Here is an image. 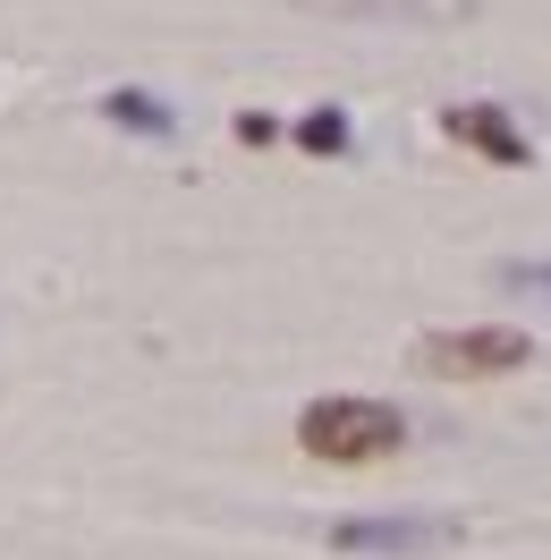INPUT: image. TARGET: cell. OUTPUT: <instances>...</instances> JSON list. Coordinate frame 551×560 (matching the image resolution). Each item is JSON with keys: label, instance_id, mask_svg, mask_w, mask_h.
Masks as SVG:
<instances>
[{"label": "cell", "instance_id": "cell-1", "mask_svg": "<svg viewBox=\"0 0 551 560\" xmlns=\"http://www.w3.org/2000/svg\"><path fill=\"white\" fill-rule=\"evenodd\" d=\"M297 451L323 458V467H374V458L408 451V417L390 399H356V390H331L297 417Z\"/></svg>", "mask_w": 551, "mask_h": 560}, {"label": "cell", "instance_id": "cell-5", "mask_svg": "<svg viewBox=\"0 0 551 560\" xmlns=\"http://www.w3.org/2000/svg\"><path fill=\"white\" fill-rule=\"evenodd\" d=\"M306 18H374V26H467L476 0H289Z\"/></svg>", "mask_w": 551, "mask_h": 560}, {"label": "cell", "instance_id": "cell-2", "mask_svg": "<svg viewBox=\"0 0 551 560\" xmlns=\"http://www.w3.org/2000/svg\"><path fill=\"white\" fill-rule=\"evenodd\" d=\"M535 357V340L517 331V323H467V331H424L415 340V365L433 374V383H501Z\"/></svg>", "mask_w": 551, "mask_h": 560}, {"label": "cell", "instance_id": "cell-3", "mask_svg": "<svg viewBox=\"0 0 551 560\" xmlns=\"http://www.w3.org/2000/svg\"><path fill=\"white\" fill-rule=\"evenodd\" d=\"M467 526L458 518H340L331 526V552H374V560H433L458 552Z\"/></svg>", "mask_w": 551, "mask_h": 560}, {"label": "cell", "instance_id": "cell-4", "mask_svg": "<svg viewBox=\"0 0 551 560\" xmlns=\"http://www.w3.org/2000/svg\"><path fill=\"white\" fill-rule=\"evenodd\" d=\"M442 137L467 144V153H483V162H501V171H526V162H535L526 128H517L509 110H492V103H449L442 110Z\"/></svg>", "mask_w": 551, "mask_h": 560}, {"label": "cell", "instance_id": "cell-7", "mask_svg": "<svg viewBox=\"0 0 551 560\" xmlns=\"http://www.w3.org/2000/svg\"><path fill=\"white\" fill-rule=\"evenodd\" d=\"M289 137L306 144V153H323V162H340L348 144H356V137H348V110H331V103H323V110H306V119H297Z\"/></svg>", "mask_w": 551, "mask_h": 560}, {"label": "cell", "instance_id": "cell-6", "mask_svg": "<svg viewBox=\"0 0 551 560\" xmlns=\"http://www.w3.org/2000/svg\"><path fill=\"white\" fill-rule=\"evenodd\" d=\"M103 119H110V128H128V137H153V144L178 137V110L162 103V94H144V85H110V94H103Z\"/></svg>", "mask_w": 551, "mask_h": 560}, {"label": "cell", "instance_id": "cell-9", "mask_svg": "<svg viewBox=\"0 0 551 560\" xmlns=\"http://www.w3.org/2000/svg\"><path fill=\"white\" fill-rule=\"evenodd\" d=\"M280 137V119H263V110H246L238 119V144H272Z\"/></svg>", "mask_w": 551, "mask_h": 560}, {"label": "cell", "instance_id": "cell-8", "mask_svg": "<svg viewBox=\"0 0 551 560\" xmlns=\"http://www.w3.org/2000/svg\"><path fill=\"white\" fill-rule=\"evenodd\" d=\"M501 289H517V298H551V264H501Z\"/></svg>", "mask_w": 551, "mask_h": 560}]
</instances>
